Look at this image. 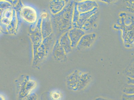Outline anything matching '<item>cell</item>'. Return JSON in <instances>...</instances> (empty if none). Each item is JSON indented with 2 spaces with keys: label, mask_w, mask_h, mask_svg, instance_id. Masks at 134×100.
Instances as JSON below:
<instances>
[{
  "label": "cell",
  "mask_w": 134,
  "mask_h": 100,
  "mask_svg": "<svg viewBox=\"0 0 134 100\" xmlns=\"http://www.w3.org/2000/svg\"><path fill=\"white\" fill-rule=\"evenodd\" d=\"M17 98L21 100L32 93L36 88L37 82L27 76H24L15 81Z\"/></svg>",
  "instance_id": "7a4b0ae2"
},
{
  "label": "cell",
  "mask_w": 134,
  "mask_h": 100,
  "mask_svg": "<svg viewBox=\"0 0 134 100\" xmlns=\"http://www.w3.org/2000/svg\"><path fill=\"white\" fill-rule=\"evenodd\" d=\"M85 34V32L80 28H75L72 30L70 33L72 46L75 47L77 46L81 38Z\"/></svg>",
  "instance_id": "ba28073f"
},
{
  "label": "cell",
  "mask_w": 134,
  "mask_h": 100,
  "mask_svg": "<svg viewBox=\"0 0 134 100\" xmlns=\"http://www.w3.org/2000/svg\"><path fill=\"white\" fill-rule=\"evenodd\" d=\"M94 100H111L109 99H108L104 98V97H97V98L95 99Z\"/></svg>",
  "instance_id": "9a60e30c"
},
{
  "label": "cell",
  "mask_w": 134,
  "mask_h": 100,
  "mask_svg": "<svg viewBox=\"0 0 134 100\" xmlns=\"http://www.w3.org/2000/svg\"><path fill=\"white\" fill-rule=\"evenodd\" d=\"M122 100H134V94L127 95L124 94L122 97Z\"/></svg>",
  "instance_id": "5bb4252c"
},
{
  "label": "cell",
  "mask_w": 134,
  "mask_h": 100,
  "mask_svg": "<svg viewBox=\"0 0 134 100\" xmlns=\"http://www.w3.org/2000/svg\"><path fill=\"white\" fill-rule=\"evenodd\" d=\"M124 94L127 95H132L134 94V85L129 84L125 85L123 90Z\"/></svg>",
  "instance_id": "30bf717a"
},
{
  "label": "cell",
  "mask_w": 134,
  "mask_h": 100,
  "mask_svg": "<svg viewBox=\"0 0 134 100\" xmlns=\"http://www.w3.org/2000/svg\"><path fill=\"white\" fill-rule=\"evenodd\" d=\"M98 7V4L95 1H83L77 3V9L80 13L91 11Z\"/></svg>",
  "instance_id": "5b68a950"
},
{
  "label": "cell",
  "mask_w": 134,
  "mask_h": 100,
  "mask_svg": "<svg viewBox=\"0 0 134 100\" xmlns=\"http://www.w3.org/2000/svg\"><path fill=\"white\" fill-rule=\"evenodd\" d=\"M49 96L52 100H62L63 97L62 93L59 90H57L51 91Z\"/></svg>",
  "instance_id": "9c48e42d"
},
{
  "label": "cell",
  "mask_w": 134,
  "mask_h": 100,
  "mask_svg": "<svg viewBox=\"0 0 134 100\" xmlns=\"http://www.w3.org/2000/svg\"><path fill=\"white\" fill-rule=\"evenodd\" d=\"M98 12V7H96L91 11L80 13L78 21L77 24V27L81 29L84 24L89 19Z\"/></svg>",
  "instance_id": "52a82bcc"
},
{
  "label": "cell",
  "mask_w": 134,
  "mask_h": 100,
  "mask_svg": "<svg viewBox=\"0 0 134 100\" xmlns=\"http://www.w3.org/2000/svg\"><path fill=\"white\" fill-rule=\"evenodd\" d=\"M91 79V75L89 73L76 70L67 77L66 84L70 91H81L88 86Z\"/></svg>",
  "instance_id": "6da1fadb"
},
{
  "label": "cell",
  "mask_w": 134,
  "mask_h": 100,
  "mask_svg": "<svg viewBox=\"0 0 134 100\" xmlns=\"http://www.w3.org/2000/svg\"><path fill=\"white\" fill-rule=\"evenodd\" d=\"M126 73L129 78L134 80V63L127 69Z\"/></svg>",
  "instance_id": "7c38bea8"
},
{
  "label": "cell",
  "mask_w": 134,
  "mask_h": 100,
  "mask_svg": "<svg viewBox=\"0 0 134 100\" xmlns=\"http://www.w3.org/2000/svg\"><path fill=\"white\" fill-rule=\"evenodd\" d=\"M97 37L94 33L85 34L81 38L77 45V48L79 50H83L90 48L94 42Z\"/></svg>",
  "instance_id": "3957f363"
},
{
  "label": "cell",
  "mask_w": 134,
  "mask_h": 100,
  "mask_svg": "<svg viewBox=\"0 0 134 100\" xmlns=\"http://www.w3.org/2000/svg\"><path fill=\"white\" fill-rule=\"evenodd\" d=\"M21 15L24 20L30 23L35 22L37 18L36 11L33 8L28 6L23 8Z\"/></svg>",
  "instance_id": "277c9868"
},
{
  "label": "cell",
  "mask_w": 134,
  "mask_h": 100,
  "mask_svg": "<svg viewBox=\"0 0 134 100\" xmlns=\"http://www.w3.org/2000/svg\"><path fill=\"white\" fill-rule=\"evenodd\" d=\"M1 100H5L4 97L2 95H1Z\"/></svg>",
  "instance_id": "ac0fdd59"
},
{
  "label": "cell",
  "mask_w": 134,
  "mask_h": 100,
  "mask_svg": "<svg viewBox=\"0 0 134 100\" xmlns=\"http://www.w3.org/2000/svg\"><path fill=\"white\" fill-rule=\"evenodd\" d=\"M99 15V13L98 12L92 15L85 23L81 29L85 32H90L96 29L97 27Z\"/></svg>",
  "instance_id": "8992f818"
},
{
  "label": "cell",
  "mask_w": 134,
  "mask_h": 100,
  "mask_svg": "<svg viewBox=\"0 0 134 100\" xmlns=\"http://www.w3.org/2000/svg\"><path fill=\"white\" fill-rule=\"evenodd\" d=\"M41 16L43 19H45V18H47V13H42V14H41Z\"/></svg>",
  "instance_id": "e0dca14e"
},
{
  "label": "cell",
  "mask_w": 134,
  "mask_h": 100,
  "mask_svg": "<svg viewBox=\"0 0 134 100\" xmlns=\"http://www.w3.org/2000/svg\"><path fill=\"white\" fill-rule=\"evenodd\" d=\"M128 84H134V80L128 78Z\"/></svg>",
  "instance_id": "2e32d148"
},
{
  "label": "cell",
  "mask_w": 134,
  "mask_h": 100,
  "mask_svg": "<svg viewBox=\"0 0 134 100\" xmlns=\"http://www.w3.org/2000/svg\"><path fill=\"white\" fill-rule=\"evenodd\" d=\"M126 9L130 13H134V1H126Z\"/></svg>",
  "instance_id": "8fae6325"
},
{
  "label": "cell",
  "mask_w": 134,
  "mask_h": 100,
  "mask_svg": "<svg viewBox=\"0 0 134 100\" xmlns=\"http://www.w3.org/2000/svg\"><path fill=\"white\" fill-rule=\"evenodd\" d=\"M38 97L37 95L34 93H32L21 100H38Z\"/></svg>",
  "instance_id": "4fadbf2b"
}]
</instances>
